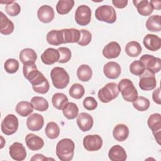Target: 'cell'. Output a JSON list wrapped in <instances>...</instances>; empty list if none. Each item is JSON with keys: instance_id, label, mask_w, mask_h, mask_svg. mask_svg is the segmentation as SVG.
I'll return each instance as SVG.
<instances>
[{"instance_id": "6da1fadb", "label": "cell", "mask_w": 161, "mask_h": 161, "mask_svg": "<svg viewBox=\"0 0 161 161\" xmlns=\"http://www.w3.org/2000/svg\"><path fill=\"white\" fill-rule=\"evenodd\" d=\"M23 73L24 77L31 84L35 92L39 94H45L50 89L48 80L40 72L35 63L23 65Z\"/></svg>"}, {"instance_id": "7a4b0ae2", "label": "cell", "mask_w": 161, "mask_h": 161, "mask_svg": "<svg viewBox=\"0 0 161 161\" xmlns=\"http://www.w3.org/2000/svg\"><path fill=\"white\" fill-rule=\"evenodd\" d=\"M75 144L70 138H63L58 141L56 146V154L62 161H70L73 158Z\"/></svg>"}, {"instance_id": "3957f363", "label": "cell", "mask_w": 161, "mask_h": 161, "mask_svg": "<svg viewBox=\"0 0 161 161\" xmlns=\"http://www.w3.org/2000/svg\"><path fill=\"white\" fill-rule=\"evenodd\" d=\"M50 77L54 87L59 89L65 88L70 80L67 72L64 68L60 67H55L52 69Z\"/></svg>"}, {"instance_id": "277c9868", "label": "cell", "mask_w": 161, "mask_h": 161, "mask_svg": "<svg viewBox=\"0 0 161 161\" xmlns=\"http://www.w3.org/2000/svg\"><path fill=\"white\" fill-rule=\"evenodd\" d=\"M119 92L123 98L127 102H133L138 97V92L133 83L128 79H121L118 84Z\"/></svg>"}, {"instance_id": "5b68a950", "label": "cell", "mask_w": 161, "mask_h": 161, "mask_svg": "<svg viewBox=\"0 0 161 161\" xmlns=\"http://www.w3.org/2000/svg\"><path fill=\"white\" fill-rule=\"evenodd\" d=\"M119 92L118 85L115 82H109L99 90L97 96L102 103H108L116 98Z\"/></svg>"}, {"instance_id": "8992f818", "label": "cell", "mask_w": 161, "mask_h": 161, "mask_svg": "<svg viewBox=\"0 0 161 161\" xmlns=\"http://www.w3.org/2000/svg\"><path fill=\"white\" fill-rule=\"evenodd\" d=\"M96 19L107 23H113L116 20V13L114 8L109 5L99 6L95 11Z\"/></svg>"}, {"instance_id": "52a82bcc", "label": "cell", "mask_w": 161, "mask_h": 161, "mask_svg": "<svg viewBox=\"0 0 161 161\" xmlns=\"http://www.w3.org/2000/svg\"><path fill=\"white\" fill-rule=\"evenodd\" d=\"M18 118L13 114H9L2 121L1 131L6 135H11L18 130Z\"/></svg>"}, {"instance_id": "ba28073f", "label": "cell", "mask_w": 161, "mask_h": 161, "mask_svg": "<svg viewBox=\"0 0 161 161\" xmlns=\"http://www.w3.org/2000/svg\"><path fill=\"white\" fill-rule=\"evenodd\" d=\"M149 128L152 131L154 138L158 144L160 145L161 141V115L159 113L151 114L147 121Z\"/></svg>"}, {"instance_id": "9c48e42d", "label": "cell", "mask_w": 161, "mask_h": 161, "mask_svg": "<svg viewBox=\"0 0 161 161\" xmlns=\"http://www.w3.org/2000/svg\"><path fill=\"white\" fill-rule=\"evenodd\" d=\"M157 81L155 74L145 69L144 72L140 75L139 87L143 91H150L156 87Z\"/></svg>"}, {"instance_id": "30bf717a", "label": "cell", "mask_w": 161, "mask_h": 161, "mask_svg": "<svg viewBox=\"0 0 161 161\" xmlns=\"http://www.w3.org/2000/svg\"><path fill=\"white\" fill-rule=\"evenodd\" d=\"M91 19V9L86 5L77 7L75 13V20L80 26L87 25Z\"/></svg>"}, {"instance_id": "8fae6325", "label": "cell", "mask_w": 161, "mask_h": 161, "mask_svg": "<svg viewBox=\"0 0 161 161\" xmlns=\"http://www.w3.org/2000/svg\"><path fill=\"white\" fill-rule=\"evenodd\" d=\"M140 60L143 64L145 69L155 74L161 69V59L150 54H145L140 58Z\"/></svg>"}, {"instance_id": "7c38bea8", "label": "cell", "mask_w": 161, "mask_h": 161, "mask_svg": "<svg viewBox=\"0 0 161 161\" xmlns=\"http://www.w3.org/2000/svg\"><path fill=\"white\" fill-rule=\"evenodd\" d=\"M83 146L87 151H97L103 146V139L98 135H88L83 139Z\"/></svg>"}, {"instance_id": "4fadbf2b", "label": "cell", "mask_w": 161, "mask_h": 161, "mask_svg": "<svg viewBox=\"0 0 161 161\" xmlns=\"http://www.w3.org/2000/svg\"><path fill=\"white\" fill-rule=\"evenodd\" d=\"M10 157L14 160L22 161L26 157V151L21 143L14 142L9 148Z\"/></svg>"}, {"instance_id": "5bb4252c", "label": "cell", "mask_w": 161, "mask_h": 161, "mask_svg": "<svg viewBox=\"0 0 161 161\" xmlns=\"http://www.w3.org/2000/svg\"><path fill=\"white\" fill-rule=\"evenodd\" d=\"M121 72V69L119 64L116 62L110 61L107 62L103 67V72L105 76L110 79H117Z\"/></svg>"}, {"instance_id": "9a60e30c", "label": "cell", "mask_w": 161, "mask_h": 161, "mask_svg": "<svg viewBox=\"0 0 161 161\" xmlns=\"http://www.w3.org/2000/svg\"><path fill=\"white\" fill-rule=\"evenodd\" d=\"M44 125L43 117L38 113H33L29 116L26 119V126L32 131L40 130Z\"/></svg>"}, {"instance_id": "2e32d148", "label": "cell", "mask_w": 161, "mask_h": 161, "mask_svg": "<svg viewBox=\"0 0 161 161\" xmlns=\"http://www.w3.org/2000/svg\"><path fill=\"white\" fill-rule=\"evenodd\" d=\"M94 120L92 116L87 113H81L77 116V124L79 129L84 131H89L93 126Z\"/></svg>"}, {"instance_id": "e0dca14e", "label": "cell", "mask_w": 161, "mask_h": 161, "mask_svg": "<svg viewBox=\"0 0 161 161\" xmlns=\"http://www.w3.org/2000/svg\"><path fill=\"white\" fill-rule=\"evenodd\" d=\"M54 16L53 9L48 5H43L37 11L38 18L43 23H50L53 19Z\"/></svg>"}, {"instance_id": "ac0fdd59", "label": "cell", "mask_w": 161, "mask_h": 161, "mask_svg": "<svg viewBox=\"0 0 161 161\" xmlns=\"http://www.w3.org/2000/svg\"><path fill=\"white\" fill-rule=\"evenodd\" d=\"M145 47L148 50L155 52L161 47V39L157 35L153 34H147L143 40Z\"/></svg>"}, {"instance_id": "d6986e66", "label": "cell", "mask_w": 161, "mask_h": 161, "mask_svg": "<svg viewBox=\"0 0 161 161\" xmlns=\"http://www.w3.org/2000/svg\"><path fill=\"white\" fill-rule=\"evenodd\" d=\"M102 53L106 58H115L119 57L121 53V47L118 42H111L104 47Z\"/></svg>"}, {"instance_id": "ffe728a7", "label": "cell", "mask_w": 161, "mask_h": 161, "mask_svg": "<svg viewBox=\"0 0 161 161\" xmlns=\"http://www.w3.org/2000/svg\"><path fill=\"white\" fill-rule=\"evenodd\" d=\"M25 142L28 148L33 151L40 150L44 146L43 140L33 133H29L26 136Z\"/></svg>"}, {"instance_id": "44dd1931", "label": "cell", "mask_w": 161, "mask_h": 161, "mask_svg": "<svg viewBox=\"0 0 161 161\" xmlns=\"http://www.w3.org/2000/svg\"><path fill=\"white\" fill-rule=\"evenodd\" d=\"M59 58V52L53 48H48L41 55V60L45 65H52L58 62Z\"/></svg>"}, {"instance_id": "7402d4cb", "label": "cell", "mask_w": 161, "mask_h": 161, "mask_svg": "<svg viewBox=\"0 0 161 161\" xmlns=\"http://www.w3.org/2000/svg\"><path fill=\"white\" fill-rule=\"evenodd\" d=\"M63 43H77L80 38V30L75 28H65L60 30Z\"/></svg>"}, {"instance_id": "603a6c76", "label": "cell", "mask_w": 161, "mask_h": 161, "mask_svg": "<svg viewBox=\"0 0 161 161\" xmlns=\"http://www.w3.org/2000/svg\"><path fill=\"white\" fill-rule=\"evenodd\" d=\"M108 157L111 161H125L127 158V154L122 147L115 145L109 149Z\"/></svg>"}, {"instance_id": "cb8c5ba5", "label": "cell", "mask_w": 161, "mask_h": 161, "mask_svg": "<svg viewBox=\"0 0 161 161\" xmlns=\"http://www.w3.org/2000/svg\"><path fill=\"white\" fill-rule=\"evenodd\" d=\"M135 6L136 8L138 13L143 16L150 15L153 11V8L152 4L148 0L133 1Z\"/></svg>"}, {"instance_id": "d4e9b609", "label": "cell", "mask_w": 161, "mask_h": 161, "mask_svg": "<svg viewBox=\"0 0 161 161\" xmlns=\"http://www.w3.org/2000/svg\"><path fill=\"white\" fill-rule=\"evenodd\" d=\"M19 58L23 65L35 63L37 59V54L33 49L26 48L21 50L19 55Z\"/></svg>"}, {"instance_id": "484cf974", "label": "cell", "mask_w": 161, "mask_h": 161, "mask_svg": "<svg viewBox=\"0 0 161 161\" xmlns=\"http://www.w3.org/2000/svg\"><path fill=\"white\" fill-rule=\"evenodd\" d=\"M114 138L118 142L126 140L129 135V129L125 124H118L113 130Z\"/></svg>"}, {"instance_id": "4316f807", "label": "cell", "mask_w": 161, "mask_h": 161, "mask_svg": "<svg viewBox=\"0 0 161 161\" xmlns=\"http://www.w3.org/2000/svg\"><path fill=\"white\" fill-rule=\"evenodd\" d=\"M1 24L0 32L4 35H8L12 33L14 29L13 23L1 11Z\"/></svg>"}, {"instance_id": "83f0119b", "label": "cell", "mask_w": 161, "mask_h": 161, "mask_svg": "<svg viewBox=\"0 0 161 161\" xmlns=\"http://www.w3.org/2000/svg\"><path fill=\"white\" fill-rule=\"evenodd\" d=\"M33 107L31 103L28 101H20L19 102L15 108L16 112L23 117L29 116L33 111Z\"/></svg>"}, {"instance_id": "f1b7e54d", "label": "cell", "mask_w": 161, "mask_h": 161, "mask_svg": "<svg viewBox=\"0 0 161 161\" xmlns=\"http://www.w3.org/2000/svg\"><path fill=\"white\" fill-rule=\"evenodd\" d=\"M161 17L160 15H152L150 16L145 23L146 28L150 31L158 32L161 30Z\"/></svg>"}, {"instance_id": "f546056e", "label": "cell", "mask_w": 161, "mask_h": 161, "mask_svg": "<svg viewBox=\"0 0 161 161\" xmlns=\"http://www.w3.org/2000/svg\"><path fill=\"white\" fill-rule=\"evenodd\" d=\"M77 76L82 82L89 81L92 76V70L91 67L86 64L79 66L77 70Z\"/></svg>"}, {"instance_id": "4dcf8cb0", "label": "cell", "mask_w": 161, "mask_h": 161, "mask_svg": "<svg viewBox=\"0 0 161 161\" xmlns=\"http://www.w3.org/2000/svg\"><path fill=\"white\" fill-rule=\"evenodd\" d=\"M46 39L47 42L55 46L60 45V44L63 43V38L62 35L61 33L60 30H50L47 35Z\"/></svg>"}, {"instance_id": "1f68e13d", "label": "cell", "mask_w": 161, "mask_h": 161, "mask_svg": "<svg viewBox=\"0 0 161 161\" xmlns=\"http://www.w3.org/2000/svg\"><path fill=\"white\" fill-rule=\"evenodd\" d=\"M62 112L66 118L68 119H73L78 116L79 108L75 103L68 102L63 108Z\"/></svg>"}, {"instance_id": "d6a6232c", "label": "cell", "mask_w": 161, "mask_h": 161, "mask_svg": "<svg viewBox=\"0 0 161 161\" xmlns=\"http://www.w3.org/2000/svg\"><path fill=\"white\" fill-rule=\"evenodd\" d=\"M74 6V0H59L56 5V10L59 14H66L70 11Z\"/></svg>"}, {"instance_id": "836d02e7", "label": "cell", "mask_w": 161, "mask_h": 161, "mask_svg": "<svg viewBox=\"0 0 161 161\" xmlns=\"http://www.w3.org/2000/svg\"><path fill=\"white\" fill-rule=\"evenodd\" d=\"M30 103L35 110L41 112L47 111L49 106L47 100L43 97L34 96L31 98Z\"/></svg>"}, {"instance_id": "e575fe53", "label": "cell", "mask_w": 161, "mask_h": 161, "mask_svg": "<svg viewBox=\"0 0 161 161\" xmlns=\"http://www.w3.org/2000/svg\"><path fill=\"white\" fill-rule=\"evenodd\" d=\"M125 52L129 57H136L142 53V47L138 42L131 41L126 45Z\"/></svg>"}, {"instance_id": "d590c367", "label": "cell", "mask_w": 161, "mask_h": 161, "mask_svg": "<svg viewBox=\"0 0 161 161\" xmlns=\"http://www.w3.org/2000/svg\"><path fill=\"white\" fill-rule=\"evenodd\" d=\"M68 97L67 96L61 92H57L54 94L52 98V105L57 109H62L64 106L68 103Z\"/></svg>"}, {"instance_id": "8d00e7d4", "label": "cell", "mask_w": 161, "mask_h": 161, "mask_svg": "<svg viewBox=\"0 0 161 161\" xmlns=\"http://www.w3.org/2000/svg\"><path fill=\"white\" fill-rule=\"evenodd\" d=\"M45 132L48 138L55 139L60 135V128L55 122L51 121L47 123Z\"/></svg>"}, {"instance_id": "74e56055", "label": "cell", "mask_w": 161, "mask_h": 161, "mask_svg": "<svg viewBox=\"0 0 161 161\" xmlns=\"http://www.w3.org/2000/svg\"><path fill=\"white\" fill-rule=\"evenodd\" d=\"M132 103L133 107L139 111H145L147 110L150 104L149 99L143 96L137 97V98Z\"/></svg>"}, {"instance_id": "f35d334b", "label": "cell", "mask_w": 161, "mask_h": 161, "mask_svg": "<svg viewBox=\"0 0 161 161\" xmlns=\"http://www.w3.org/2000/svg\"><path fill=\"white\" fill-rule=\"evenodd\" d=\"M5 11L6 13L11 16H16L21 12L20 6L15 1H5Z\"/></svg>"}, {"instance_id": "ab89813d", "label": "cell", "mask_w": 161, "mask_h": 161, "mask_svg": "<svg viewBox=\"0 0 161 161\" xmlns=\"http://www.w3.org/2000/svg\"><path fill=\"white\" fill-rule=\"evenodd\" d=\"M85 93V89L82 85L79 83L74 84L69 89V95L76 99H80Z\"/></svg>"}, {"instance_id": "60d3db41", "label": "cell", "mask_w": 161, "mask_h": 161, "mask_svg": "<svg viewBox=\"0 0 161 161\" xmlns=\"http://www.w3.org/2000/svg\"><path fill=\"white\" fill-rule=\"evenodd\" d=\"M145 69V65L140 60L133 61L130 65V72L132 74L137 76L141 75L144 72Z\"/></svg>"}, {"instance_id": "b9f144b4", "label": "cell", "mask_w": 161, "mask_h": 161, "mask_svg": "<svg viewBox=\"0 0 161 161\" xmlns=\"http://www.w3.org/2000/svg\"><path fill=\"white\" fill-rule=\"evenodd\" d=\"M4 67L6 72L9 74L16 73L19 69V62L14 58H9L4 62Z\"/></svg>"}, {"instance_id": "7bdbcfd3", "label": "cell", "mask_w": 161, "mask_h": 161, "mask_svg": "<svg viewBox=\"0 0 161 161\" xmlns=\"http://www.w3.org/2000/svg\"><path fill=\"white\" fill-rule=\"evenodd\" d=\"M92 40V34L90 31L87 30H80V38L77 42L78 45L80 46H87L89 44Z\"/></svg>"}, {"instance_id": "ee69618b", "label": "cell", "mask_w": 161, "mask_h": 161, "mask_svg": "<svg viewBox=\"0 0 161 161\" xmlns=\"http://www.w3.org/2000/svg\"><path fill=\"white\" fill-rule=\"evenodd\" d=\"M60 54V58L58 61V63L64 64L68 62L72 57L70 50L67 47H60L58 49Z\"/></svg>"}, {"instance_id": "f6af8a7d", "label": "cell", "mask_w": 161, "mask_h": 161, "mask_svg": "<svg viewBox=\"0 0 161 161\" xmlns=\"http://www.w3.org/2000/svg\"><path fill=\"white\" fill-rule=\"evenodd\" d=\"M83 106L85 109L89 111H92L97 108V102L93 97L88 96L84 99Z\"/></svg>"}, {"instance_id": "bcb514c9", "label": "cell", "mask_w": 161, "mask_h": 161, "mask_svg": "<svg viewBox=\"0 0 161 161\" xmlns=\"http://www.w3.org/2000/svg\"><path fill=\"white\" fill-rule=\"evenodd\" d=\"M152 99L153 101L158 104H161V101H160V87H158L155 90L153 91L152 93Z\"/></svg>"}, {"instance_id": "7dc6e473", "label": "cell", "mask_w": 161, "mask_h": 161, "mask_svg": "<svg viewBox=\"0 0 161 161\" xmlns=\"http://www.w3.org/2000/svg\"><path fill=\"white\" fill-rule=\"evenodd\" d=\"M113 4L117 8H124L128 4L127 0H113L112 1Z\"/></svg>"}, {"instance_id": "c3c4849f", "label": "cell", "mask_w": 161, "mask_h": 161, "mask_svg": "<svg viewBox=\"0 0 161 161\" xmlns=\"http://www.w3.org/2000/svg\"><path fill=\"white\" fill-rule=\"evenodd\" d=\"M50 158H47L45 157L42 154H40V153H37V154H35L31 158V160L33 161V160H49Z\"/></svg>"}, {"instance_id": "681fc988", "label": "cell", "mask_w": 161, "mask_h": 161, "mask_svg": "<svg viewBox=\"0 0 161 161\" xmlns=\"http://www.w3.org/2000/svg\"><path fill=\"white\" fill-rule=\"evenodd\" d=\"M150 3L152 4L153 9H155L157 10L160 9V5H161V1H150Z\"/></svg>"}, {"instance_id": "f907efd6", "label": "cell", "mask_w": 161, "mask_h": 161, "mask_svg": "<svg viewBox=\"0 0 161 161\" xmlns=\"http://www.w3.org/2000/svg\"><path fill=\"white\" fill-rule=\"evenodd\" d=\"M1 138L2 139V143H1V148H2L3 147H4V144H3V141H4V138H3V137L2 136H1Z\"/></svg>"}]
</instances>
